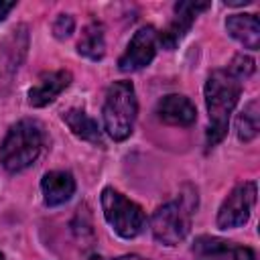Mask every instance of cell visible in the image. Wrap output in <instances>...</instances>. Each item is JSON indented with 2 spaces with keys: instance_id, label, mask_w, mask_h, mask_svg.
Masks as SVG:
<instances>
[{
  "instance_id": "10",
  "label": "cell",
  "mask_w": 260,
  "mask_h": 260,
  "mask_svg": "<svg viewBox=\"0 0 260 260\" xmlns=\"http://www.w3.org/2000/svg\"><path fill=\"white\" fill-rule=\"evenodd\" d=\"M156 116L169 126H191L197 120V108L181 93L162 95L156 104Z\"/></svg>"
},
{
  "instance_id": "8",
  "label": "cell",
  "mask_w": 260,
  "mask_h": 260,
  "mask_svg": "<svg viewBox=\"0 0 260 260\" xmlns=\"http://www.w3.org/2000/svg\"><path fill=\"white\" fill-rule=\"evenodd\" d=\"M205 8H209V2H193V0H183V2H177L175 4V16L171 18V22L167 24V28H162L158 32V43L171 51L175 49L183 37L189 32L195 16L199 12H203Z\"/></svg>"
},
{
  "instance_id": "21",
  "label": "cell",
  "mask_w": 260,
  "mask_h": 260,
  "mask_svg": "<svg viewBox=\"0 0 260 260\" xmlns=\"http://www.w3.org/2000/svg\"><path fill=\"white\" fill-rule=\"evenodd\" d=\"M0 260H4V254H2V252H0Z\"/></svg>"
},
{
  "instance_id": "18",
  "label": "cell",
  "mask_w": 260,
  "mask_h": 260,
  "mask_svg": "<svg viewBox=\"0 0 260 260\" xmlns=\"http://www.w3.org/2000/svg\"><path fill=\"white\" fill-rule=\"evenodd\" d=\"M73 28H75V20H73L71 14H59L55 18V22H53V35L57 39H61V41L67 39V37H71Z\"/></svg>"
},
{
  "instance_id": "9",
  "label": "cell",
  "mask_w": 260,
  "mask_h": 260,
  "mask_svg": "<svg viewBox=\"0 0 260 260\" xmlns=\"http://www.w3.org/2000/svg\"><path fill=\"white\" fill-rule=\"evenodd\" d=\"M193 252L197 254V260H256V254L248 246H234L232 242L211 238V236H201Z\"/></svg>"
},
{
  "instance_id": "7",
  "label": "cell",
  "mask_w": 260,
  "mask_h": 260,
  "mask_svg": "<svg viewBox=\"0 0 260 260\" xmlns=\"http://www.w3.org/2000/svg\"><path fill=\"white\" fill-rule=\"evenodd\" d=\"M156 45H158L156 28H152V26L138 28L134 32V37L130 39L126 51L118 59L120 71H138V69L150 65V61L156 55Z\"/></svg>"
},
{
  "instance_id": "16",
  "label": "cell",
  "mask_w": 260,
  "mask_h": 260,
  "mask_svg": "<svg viewBox=\"0 0 260 260\" xmlns=\"http://www.w3.org/2000/svg\"><path fill=\"white\" fill-rule=\"evenodd\" d=\"M258 130H260V110H258V102L252 100L238 114L236 132H238V138L242 142H250V140H254L258 136Z\"/></svg>"
},
{
  "instance_id": "2",
  "label": "cell",
  "mask_w": 260,
  "mask_h": 260,
  "mask_svg": "<svg viewBox=\"0 0 260 260\" xmlns=\"http://www.w3.org/2000/svg\"><path fill=\"white\" fill-rule=\"evenodd\" d=\"M43 144V126L37 120H18L14 126H10L0 144V162L8 173H20L39 158Z\"/></svg>"
},
{
  "instance_id": "20",
  "label": "cell",
  "mask_w": 260,
  "mask_h": 260,
  "mask_svg": "<svg viewBox=\"0 0 260 260\" xmlns=\"http://www.w3.org/2000/svg\"><path fill=\"white\" fill-rule=\"evenodd\" d=\"M116 260H148V258H142V256H138V254H126V256H120V258H116Z\"/></svg>"
},
{
  "instance_id": "15",
  "label": "cell",
  "mask_w": 260,
  "mask_h": 260,
  "mask_svg": "<svg viewBox=\"0 0 260 260\" xmlns=\"http://www.w3.org/2000/svg\"><path fill=\"white\" fill-rule=\"evenodd\" d=\"M77 53L91 59V61H98L104 57L106 53V39H104V26L100 22H89L83 32H81V39L77 43Z\"/></svg>"
},
{
  "instance_id": "14",
  "label": "cell",
  "mask_w": 260,
  "mask_h": 260,
  "mask_svg": "<svg viewBox=\"0 0 260 260\" xmlns=\"http://www.w3.org/2000/svg\"><path fill=\"white\" fill-rule=\"evenodd\" d=\"M63 122L69 126V130L81 138V140H87V142H93V144H104V138H102V130L98 126V122L85 112V110H79V108H71L67 112H63Z\"/></svg>"
},
{
  "instance_id": "13",
  "label": "cell",
  "mask_w": 260,
  "mask_h": 260,
  "mask_svg": "<svg viewBox=\"0 0 260 260\" xmlns=\"http://www.w3.org/2000/svg\"><path fill=\"white\" fill-rule=\"evenodd\" d=\"M225 30L230 32L232 39L242 43L246 49L256 51L260 47V20L256 14H232L225 20Z\"/></svg>"
},
{
  "instance_id": "17",
  "label": "cell",
  "mask_w": 260,
  "mask_h": 260,
  "mask_svg": "<svg viewBox=\"0 0 260 260\" xmlns=\"http://www.w3.org/2000/svg\"><path fill=\"white\" fill-rule=\"evenodd\" d=\"M236 79H240V81H244V79H248L252 73H254V69H256V65H254V59L250 57V55H244V53H240V55H236L232 61H230V65L225 67Z\"/></svg>"
},
{
  "instance_id": "19",
  "label": "cell",
  "mask_w": 260,
  "mask_h": 260,
  "mask_svg": "<svg viewBox=\"0 0 260 260\" xmlns=\"http://www.w3.org/2000/svg\"><path fill=\"white\" fill-rule=\"evenodd\" d=\"M14 6H16V2H2V0H0V20H4L6 14H8Z\"/></svg>"
},
{
  "instance_id": "11",
  "label": "cell",
  "mask_w": 260,
  "mask_h": 260,
  "mask_svg": "<svg viewBox=\"0 0 260 260\" xmlns=\"http://www.w3.org/2000/svg\"><path fill=\"white\" fill-rule=\"evenodd\" d=\"M71 83V73L67 69H57L43 73L39 81L28 89V104L32 108H45L49 106L63 89H67Z\"/></svg>"
},
{
  "instance_id": "6",
  "label": "cell",
  "mask_w": 260,
  "mask_h": 260,
  "mask_svg": "<svg viewBox=\"0 0 260 260\" xmlns=\"http://www.w3.org/2000/svg\"><path fill=\"white\" fill-rule=\"evenodd\" d=\"M256 203V183L246 181L232 189V193L223 199L217 211V228L219 230H234L244 225L254 209Z\"/></svg>"
},
{
  "instance_id": "1",
  "label": "cell",
  "mask_w": 260,
  "mask_h": 260,
  "mask_svg": "<svg viewBox=\"0 0 260 260\" xmlns=\"http://www.w3.org/2000/svg\"><path fill=\"white\" fill-rule=\"evenodd\" d=\"M205 106L209 114L207 146H215L223 140L230 126V116L238 106L242 93V81L236 79L228 69H215L205 81Z\"/></svg>"
},
{
  "instance_id": "12",
  "label": "cell",
  "mask_w": 260,
  "mask_h": 260,
  "mask_svg": "<svg viewBox=\"0 0 260 260\" xmlns=\"http://www.w3.org/2000/svg\"><path fill=\"white\" fill-rule=\"evenodd\" d=\"M41 191L49 207L63 205L75 193V179L67 171H49L41 181Z\"/></svg>"
},
{
  "instance_id": "3",
  "label": "cell",
  "mask_w": 260,
  "mask_h": 260,
  "mask_svg": "<svg viewBox=\"0 0 260 260\" xmlns=\"http://www.w3.org/2000/svg\"><path fill=\"white\" fill-rule=\"evenodd\" d=\"M102 114H104L106 134L116 142L126 140L134 130V122H136V114H138L134 85L124 79L114 81L106 91Z\"/></svg>"
},
{
  "instance_id": "4",
  "label": "cell",
  "mask_w": 260,
  "mask_h": 260,
  "mask_svg": "<svg viewBox=\"0 0 260 260\" xmlns=\"http://www.w3.org/2000/svg\"><path fill=\"white\" fill-rule=\"evenodd\" d=\"M102 211L110 228L124 240L136 238L146 225L142 207L112 187H106L102 191Z\"/></svg>"
},
{
  "instance_id": "5",
  "label": "cell",
  "mask_w": 260,
  "mask_h": 260,
  "mask_svg": "<svg viewBox=\"0 0 260 260\" xmlns=\"http://www.w3.org/2000/svg\"><path fill=\"white\" fill-rule=\"evenodd\" d=\"M191 205L185 199H175L160 205L150 217V230L156 242L177 246L191 230Z\"/></svg>"
}]
</instances>
